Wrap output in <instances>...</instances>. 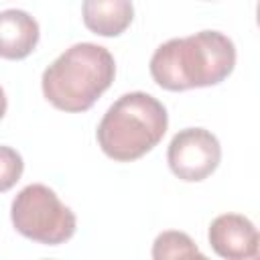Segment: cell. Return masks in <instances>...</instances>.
<instances>
[{"label":"cell","instance_id":"obj_7","mask_svg":"<svg viewBox=\"0 0 260 260\" xmlns=\"http://www.w3.org/2000/svg\"><path fill=\"white\" fill-rule=\"evenodd\" d=\"M39 22L24 10L0 12V57L18 61L28 57L39 43Z\"/></svg>","mask_w":260,"mask_h":260},{"label":"cell","instance_id":"obj_4","mask_svg":"<svg viewBox=\"0 0 260 260\" xmlns=\"http://www.w3.org/2000/svg\"><path fill=\"white\" fill-rule=\"evenodd\" d=\"M10 219L20 236L45 246L65 244L77 228L75 213L61 203L53 189L41 183L24 187L14 197Z\"/></svg>","mask_w":260,"mask_h":260},{"label":"cell","instance_id":"obj_10","mask_svg":"<svg viewBox=\"0 0 260 260\" xmlns=\"http://www.w3.org/2000/svg\"><path fill=\"white\" fill-rule=\"evenodd\" d=\"M22 171V156L10 146H0V193L12 189L20 181Z\"/></svg>","mask_w":260,"mask_h":260},{"label":"cell","instance_id":"obj_5","mask_svg":"<svg viewBox=\"0 0 260 260\" xmlns=\"http://www.w3.org/2000/svg\"><path fill=\"white\" fill-rule=\"evenodd\" d=\"M167 160L175 177L197 183L207 179L221 160V146L215 134L205 128L179 130L167 150Z\"/></svg>","mask_w":260,"mask_h":260},{"label":"cell","instance_id":"obj_3","mask_svg":"<svg viewBox=\"0 0 260 260\" xmlns=\"http://www.w3.org/2000/svg\"><path fill=\"white\" fill-rule=\"evenodd\" d=\"M167 126V110L156 98L144 91H130L108 108L95 134L106 156L118 162H132L162 140Z\"/></svg>","mask_w":260,"mask_h":260},{"label":"cell","instance_id":"obj_2","mask_svg":"<svg viewBox=\"0 0 260 260\" xmlns=\"http://www.w3.org/2000/svg\"><path fill=\"white\" fill-rule=\"evenodd\" d=\"M116 61L95 43H77L61 53L43 73L45 98L63 112H85L112 85Z\"/></svg>","mask_w":260,"mask_h":260},{"label":"cell","instance_id":"obj_1","mask_svg":"<svg viewBox=\"0 0 260 260\" xmlns=\"http://www.w3.org/2000/svg\"><path fill=\"white\" fill-rule=\"evenodd\" d=\"M236 65V47L217 30H201L162 43L150 59L152 79L169 91L221 83Z\"/></svg>","mask_w":260,"mask_h":260},{"label":"cell","instance_id":"obj_8","mask_svg":"<svg viewBox=\"0 0 260 260\" xmlns=\"http://www.w3.org/2000/svg\"><path fill=\"white\" fill-rule=\"evenodd\" d=\"M81 12L83 24L100 37L122 35L134 18L132 0H83Z\"/></svg>","mask_w":260,"mask_h":260},{"label":"cell","instance_id":"obj_9","mask_svg":"<svg viewBox=\"0 0 260 260\" xmlns=\"http://www.w3.org/2000/svg\"><path fill=\"white\" fill-rule=\"evenodd\" d=\"M154 260H169V258H203L195 242L183 232H162L152 246Z\"/></svg>","mask_w":260,"mask_h":260},{"label":"cell","instance_id":"obj_6","mask_svg":"<svg viewBox=\"0 0 260 260\" xmlns=\"http://www.w3.org/2000/svg\"><path fill=\"white\" fill-rule=\"evenodd\" d=\"M213 252L228 260H246L258 256V230L240 213L217 215L207 232Z\"/></svg>","mask_w":260,"mask_h":260},{"label":"cell","instance_id":"obj_11","mask_svg":"<svg viewBox=\"0 0 260 260\" xmlns=\"http://www.w3.org/2000/svg\"><path fill=\"white\" fill-rule=\"evenodd\" d=\"M6 106H8V102H6V93H4V89L0 87V120H2V116L6 114Z\"/></svg>","mask_w":260,"mask_h":260}]
</instances>
